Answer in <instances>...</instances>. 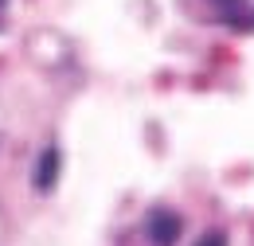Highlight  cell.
I'll return each mask as SVG.
<instances>
[{"instance_id":"1","label":"cell","mask_w":254,"mask_h":246,"mask_svg":"<svg viewBox=\"0 0 254 246\" xmlns=\"http://www.w3.org/2000/svg\"><path fill=\"white\" fill-rule=\"evenodd\" d=\"M180 231H184V219L176 215L172 207H153L149 211V239L157 246H172L180 239Z\"/></svg>"},{"instance_id":"2","label":"cell","mask_w":254,"mask_h":246,"mask_svg":"<svg viewBox=\"0 0 254 246\" xmlns=\"http://www.w3.org/2000/svg\"><path fill=\"white\" fill-rule=\"evenodd\" d=\"M59 172H63V153H59V145H47L43 153L35 156V168H32L35 191H51L59 184Z\"/></svg>"},{"instance_id":"3","label":"cell","mask_w":254,"mask_h":246,"mask_svg":"<svg viewBox=\"0 0 254 246\" xmlns=\"http://www.w3.org/2000/svg\"><path fill=\"white\" fill-rule=\"evenodd\" d=\"M195 246H227V231H207L195 239Z\"/></svg>"},{"instance_id":"4","label":"cell","mask_w":254,"mask_h":246,"mask_svg":"<svg viewBox=\"0 0 254 246\" xmlns=\"http://www.w3.org/2000/svg\"><path fill=\"white\" fill-rule=\"evenodd\" d=\"M211 4H223V8H243V0H211Z\"/></svg>"},{"instance_id":"5","label":"cell","mask_w":254,"mask_h":246,"mask_svg":"<svg viewBox=\"0 0 254 246\" xmlns=\"http://www.w3.org/2000/svg\"><path fill=\"white\" fill-rule=\"evenodd\" d=\"M4 12H8V0H0V24H4Z\"/></svg>"}]
</instances>
